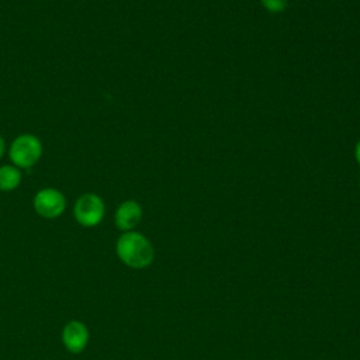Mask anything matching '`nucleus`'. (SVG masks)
Here are the masks:
<instances>
[{"mask_svg": "<svg viewBox=\"0 0 360 360\" xmlns=\"http://www.w3.org/2000/svg\"><path fill=\"white\" fill-rule=\"evenodd\" d=\"M4 149H6L4 139H3V136H0V158H1V156H3V153H4Z\"/></svg>", "mask_w": 360, "mask_h": 360, "instance_id": "nucleus-10", "label": "nucleus"}, {"mask_svg": "<svg viewBox=\"0 0 360 360\" xmlns=\"http://www.w3.org/2000/svg\"><path fill=\"white\" fill-rule=\"evenodd\" d=\"M260 3L270 13H281L287 7V0H260Z\"/></svg>", "mask_w": 360, "mask_h": 360, "instance_id": "nucleus-8", "label": "nucleus"}, {"mask_svg": "<svg viewBox=\"0 0 360 360\" xmlns=\"http://www.w3.org/2000/svg\"><path fill=\"white\" fill-rule=\"evenodd\" d=\"M32 205L39 217L45 219H55L65 212L66 198L62 191L53 187H45L35 194Z\"/></svg>", "mask_w": 360, "mask_h": 360, "instance_id": "nucleus-4", "label": "nucleus"}, {"mask_svg": "<svg viewBox=\"0 0 360 360\" xmlns=\"http://www.w3.org/2000/svg\"><path fill=\"white\" fill-rule=\"evenodd\" d=\"M141 219H142V207L135 200H127L121 202L115 210L114 222H115V226L122 232L134 231L136 225L141 222Z\"/></svg>", "mask_w": 360, "mask_h": 360, "instance_id": "nucleus-6", "label": "nucleus"}, {"mask_svg": "<svg viewBox=\"0 0 360 360\" xmlns=\"http://www.w3.org/2000/svg\"><path fill=\"white\" fill-rule=\"evenodd\" d=\"M115 253L125 266L136 270L150 266L155 259L152 242L143 233L136 231L122 232L117 239Z\"/></svg>", "mask_w": 360, "mask_h": 360, "instance_id": "nucleus-1", "label": "nucleus"}, {"mask_svg": "<svg viewBox=\"0 0 360 360\" xmlns=\"http://www.w3.org/2000/svg\"><path fill=\"white\" fill-rule=\"evenodd\" d=\"M62 343L65 349L73 354L82 353L90 340V330L82 321L72 319L65 323L62 329Z\"/></svg>", "mask_w": 360, "mask_h": 360, "instance_id": "nucleus-5", "label": "nucleus"}, {"mask_svg": "<svg viewBox=\"0 0 360 360\" xmlns=\"http://www.w3.org/2000/svg\"><path fill=\"white\" fill-rule=\"evenodd\" d=\"M354 158H356V160H357V163L360 165V141L356 143V146H354Z\"/></svg>", "mask_w": 360, "mask_h": 360, "instance_id": "nucleus-9", "label": "nucleus"}, {"mask_svg": "<svg viewBox=\"0 0 360 360\" xmlns=\"http://www.w3.org/2000/svg\"><path fill=\"white\" fill-rule=\"evenodd\" d=\"M105 214V205L96 193L82 194L73 205V217L76 222L84 228L97 226Z\"/></svg>", "mask_w": 360, "mask_h": 360, "instance_id": "nucleus-3", "label": "nucleus"}, {"mask_svg": "<svg viewBox=\"0 0 360 360\" xmlns=\"http://www.w3.org/2000/svg\"><path fill=\"white\" fill-rule=\"evenodd\" d=\"M42 156V142L32 134L18 135L10 145L8 158L18 169H30Z\"/></svg>", "mask_w": 360, "mask_h": 360, "instance_id": "nucleus-2", "label": "nucleus"}, {"mask_svg": "<svg viewBox=\"0 0 360 360\" xmlns=\"http://www.w3.org/2000/svg\"><path fill=\"white\" fill-rule=\"evenodd\" d=\"M22 180L21 170L14 165L0 166V190L1 191H13L15 190Z\"/></svg>", "mask_w": 360, "mask_h": 360, "instance_id": "nucleus-7", "label": "nucleus"}]
</instances>
